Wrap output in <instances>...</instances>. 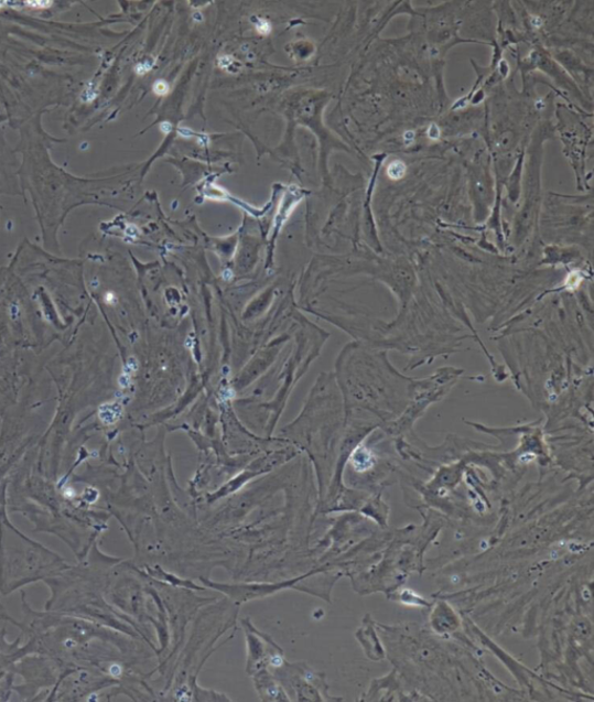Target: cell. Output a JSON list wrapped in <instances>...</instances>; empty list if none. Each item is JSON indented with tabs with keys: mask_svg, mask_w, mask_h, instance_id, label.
Wrapping results in <instances>:
<instances>
[{
	"mask_svg": "<svg viewBox=\"0 0 594 702\" xmlns=\"http://www.w3.org/2000/svg\"><path fill=\"white\" fill-rule=\"evenodd\" d=\"M161 130L163 131V133H164L165 136H168V134H170V133H171V131H172V125H171L170 122H163V123L161 125Z\"/></svg>",
	"mask_w": 594,
	"mask_h": 702,
	"instance_id": "8",
	"label": "cell"
},
{
	"mask_svg": "<svg viewBox=\"0 0 594 702\" xmlns=\"http://www.w3.org/2000/svg\"><path fill=\"white\" fill-rule=\"evenodd\" d=\"M152 68V65L149 63H141L138 65L137 67V73L139 75H145L147 73H149Z\"/></svg>",
	"mask_w": 594,
	"mask_h": 702,
	"instance_id": "4",
	"label": "cell"
},
{
	"mask_svg": "<svg viewBox=\"0 0 594 702\" xmlns=\"http://www.w3.org/2000/svg\"><path fill=\"white\" fill-rule=\"evenodd\" d=\"M26 4L33 7L34 9H47L50 6H52V2H28Z\"/></svg>",
	"mask_w": 594,
	"mask_h": 702,
	"instance_id": "5",
	"label": "cell"
},
{
	"mask_svg": "<svg viewBox=\"0 0 594 702\" xmlns=\"http://www.w3.org/2000/svg\"><path fill=\"white\" fill-rule=\"evenodd\" d=\"M256 30L260 35H269L272 32V26L268 20L258 19Z\"/></svg>",
	"mask_w": 594,
	"mask_h": 702,
	"instance_id": "3",
	"label": "cell"
},
{
	"mask_svg": "<svg viewBox=\"0 0 594 702\" xmlns=\"http://www.w3.org/2000/svg\"><path fill=\"white\" fill-rule=\"evenodd\" d=\"M388 173H389V177L393 180H399L403 177V174L406 173V165L401 162H393L392 164L389 165Z\"/></svg>",
	"mask_w": 594,
	"mask_h": 702,
	"instance_id": "1",
	"label": "cell"
},
{
	"mask_svg": "<svg viewBox=\"0 0 594 702\" xmlns=\"http://www.w3.org/2000/svg\"><path fill=\"white\" fill-rule=\"evenodd\" d=\"M282 663H283V661H282L281 656H272L271 657V665L274 668H280L282 666Z\"/></svg>",
	"mask_w": 594,
	"mask_h": 702,
	"instance_id": "7",
	"label": "cell"
},
{
	"mask_svg": "<svg viewBox=\"0 0 594 702\" xmlns=\"http://www.w3.org/2000/svg\"><path fill=\"white\" fill-rule=\"evenodd\" d=\"M152 90L153 94L160 97H164L168 96L170 93V85L165 80H158L155 84H153Z\"/></svg>",
	"mask_w": 594,
	"mask_h": 702,
	"instance_id": "2",
	"label": "cell"
},
{
	"mask_svg": "<svg viewBox=\"0 0 594 702\" xmlns=\"http://www.w3.org/2000/svg\"><path fill=\"white\" fill-rule=\"evenodd\" d=\"M109 673H111L114 677H120L122 674V668L118 665H114L111 668H109Z\"/></svg>",
	"mask_w": 594,
	"mask_h": 702,
	"instance_id": "6",
	"label": "cell"
}]
</instances>
